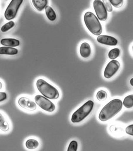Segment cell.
I'll use <instances>...</instances> for the list:
<instances>
[{
  "label": "cell",
  "instance_id": "1",
  "mask_svg": "<svg viewBox=\"0 0 133 151\" xmlns=\"http://www.w3.org/2000/svg\"><path fill=\"white\" fill-rule=\"evenodd\" d=\"M123 108V102L119 99L111 100L102 109L99 113V120L105 122L110 120L119 113Z\"/></svg>",
  "mask_w": 133,
  "mask_h": 151
},
{
  "label": "cell",
  "instance_id": "2",
  "mask_svg": "<svg viewBox=\"0 0 133 151\" xmlns=\"http://www.w3.org/2000/svg\"><path fill=\"white\" fill-rule=\"evenodd\" d=\"M36 86L40 92L46 98L55 100L59 97L60 94L58 90L43 79L38 80Z\"/></svg>",
  "mask_w": 133,
  "mask_h": 151
},
{
  "label": "cell",
  "instance_id": "3",
  "mask_svg": "<svg viewBox=\"0 0 133 151\" xmlns=\"http://www.w3.org/2000/svg\"><path fill=\"white\" fill-rule=\"evenodd\" d=\"M94 102L88 100L72 114L71 120L72 123L78 124L84 120L92 111Z\"/></svg>",
  "mask_w": 133,
  "mask_h": 151
},
{
  "label": "cell",
  "instance_id": "4",
  "mask_svg": "<svg viewBox=\"0 0 133 151\" xmlns=\"http://www.w3.org/2000/svg\"><path fill=\"white\" fill-rule=\"evenodd\" d=\"M84 19L86 26L93 35L98 36L102 33V26L99 19L92 12H86Z\"/></svg>",
  "mask_w": 133,
  "mask_h": 151
},
{
  "label": "cell",
  "instance_id": "5",
  "mask_svg": "<svg viewBox=\"0 0 133 151\" xmlns=\"http://www.w3.org/2000/svg\"><path fill=\"white\" fill-rule=\"evenodd\" d=\"M23 0H12L5 12V17L7 20L14 19L17 14L18 11L23 3Z\"/></svg>",
  "mask_w": 133,
  "mask_h": 151
},
{
  "label": "cell",
  "instance_id": "6",
  "mask_svg": "<svg viewBox=\"0 0 133 151\" xmlns=\"http://www.w3.org/2000/svg\"><path fill=\"white\" fill-rule=\"evenodd\" d=\"M35 101L36 104L46 111L52 112L56 109L55 105L52 102L40 95H37L35 97Z\"/></svg>",
  "mask_w": 133,
  "mask_h": 151
},
{
  "label": "cell",
  "instance_id": "7",
  "mask_svg": "<svg viewBox=\"0 0 133 151\" xmlns=\"http://www.w3.org/2000/svg\"><path fill=\"white\" fill-rule=\"evenodd\" d=\"M93 7L97 16L98 18L100 20L105 21L108 18L107 11L106 10L102 1L99 0H95L93 3Z\"/></svg>",
  "mask_w": 133,
  "mask_h": 151
},
{
  "label": "cell",
  "instance_id": "8",
  "mask_svg": "<svg viewBox=\"0 0 133 151\" xmlns=\"http://www.w3.org/2000/svg\"><path fill=\"white\" fill-rule=\"evenodd\" d=\"M120 67L119 61L112 60L108 64L104 71V77L107 79H110L118 72Z\"/></svg>",
  "mask_w": 133,
  "mask_h": 151
},
{
  "label": "cell",
  "instance_id": "9",
  "mask_svg": "<svg viewBox=\"0 0 133 151\" xmlns=\"http://www.w3.org/2000/svg\"><path fill=\"white\" fill-rule=\"evenodd\" d=\"M18 104L22 108L29 111H34L37 109V104L34 102L27 97H21Z\"/></svg>",
  "mask_w": 133,
  "mask_h": 151
},
{
  "label": "cell",
  "instance_id": "10",
  "mask_svg": "<svg viewBox=\"0 0 133 151\" xmlns=\"http://www.w3.org/2000/svg\"><path fill=\"white\" fill-rule=\"evenodd\" d=\"M97 40L100 43L110 46H115L118 42V40L116 38L108 35H99Z\"/></svg>",
  "mask_w": 133,
  "mask_h": 151
},
{
  "label": "cell",
  "instance_id": "11",
  "mask_svg": "<svg viewBox=\"0 0 133 151\" xmlns=\"http://www.w3.org/2000/svg\"><path fill=\"white\" fill-rule=\"evenodd\" d=\"M80 53L83 58H88L90 56L91 49L89 43L87 42L82 43L80 48Z\"/></svg>",
  "mask_w": 133,
  "mask_h": 151
},
{
  "label": "cell",
  "instance_id": "12",
  "mask_svg": "<svg viewBox=\"0 0 133 151\" xmlns=\"http://www.w3.org/2000/svg\"><path fill=\"white\" fill-rule=\"evenodd\" d=\"M1 44L6 47H13L19 46L20 42L19 40L14 38H3L1 40Z\"/></svg>",
  "mask_w": 133,
  "mask_h": 151
},
{
  "label": "cell",
  "instance_id": "13",
  "mask_svg": "<svg viewBox=\"0 0 133 151\" xmlns=\"http://www.w3.org/2000/svg\"><path fill=\"white\" fill-rule=\"evenodd\" d=\"M18 50L11 47H0V55H17Z\"/></svg>",
  "mask_w": 133,
  "mask_h": 151
},
{
  "label": "cell",
  "instance_id": "14",
  "mask_svg": "<svg viewBox=\"0 0 133 151\" xmlns=\"http://www.w3.org/2000/svg\"><path fill=\"white\" fill-rule=\"evenodd\" d=\"M32 2L37 10L42 11L46 7L48 1L47 0H32Z\"/></svg>",
  "mask_w": 133,
  "mask_h": 151
},
{
  "label": "cell",
  "instance_id": "15",
  "mask_svg": "<svg viewBox=\"0 0 133 151\" xmlns=\"http://www.w3.org/2000/svg\"><path fill=\"white\" fill-rule=\"evenodd\" d=\"M10 129L9 124L7 119L2 114L0 113V129L4 132L8 131Z\"/></svg>",
  "mask_w": 133,
  "mask_h": 151
},
{
  "label": "cell",
  "instance_id": "16",
  "mask_svg": "<svg viewBox=\"0 0 133 151\" xmlns=\"http://www.w3.org/2000/svg\"><path fill=\"white\" fill-rule=\"evenodd\" d=\"M45 12L46 14L47 17L49 20L54 21L56 19L57 16L55 11L53 10V8L49 6H47L45 7Z\"/></svg>",
  "mask_w": 133,
  "mask_h": 151
},
{
  "label": "cell",
  "instance_id": "17",
  "mask_svg": "<svg viewBox=\"0 0 133 151\" xmlns=\"http://www.w3.org/2000/svg\"><path fill=\"white\" fill-rule=\"evenodd\" d=\"M26 148L29 150H35L38 148L40 145V143L37 139H28L26 142Z\"/></svg>",
  "mask_w": 133,
  "mask_h": 151
},
{
  "label": "cell",
  "instance_id": "18",
  "mask_svg": "<svg viewBox=\"0 0 133 151\" xmlns=\"http://www.w3.org/2000/svg\"><path fill=\"white\" fill-rule=\"evenodd\" d=\"M123 105L126 108H132L133 106V95H130L126 97L123 101Z\"/></svg>",
  "mask_w": 133,
  "mask_h": 151
},
{
  "label": "cell",
  "instance_id": "19",
  "mask_svg": "<svg viewBox=\"0 0 133 151\" xmlns=\"http://www.w3.org/2000/svg\"><path fill=\"white\" fill-rule=\"evenodd\" d=\"M120 53V50L118 48H114L111 50L108 53V57L111 60H115V59L119 57Z\"/></svg>",
  "mask_w": 133,
  "mask_h": 151
},
{
  "label": "cell",
  "instance_id": "20",
  "mask_svg": "<svg viewBox=\"0 0 133 151\" xmlns=\"http://www.w3.org/2000/svg\"><path fill=\"white\" fill-rule=\"evenodd\" d=\"M97 99L100 101H103L107 98V93L104 90H100L98 91L96 95Z\"/></svg>",
  "mask_w": 133,
  "mask_h": 151
},
{
  "label": "cell",
  "instance_id": "21",
  "mask_svg": "<svg viewBox=\"0 0 133 151\" xmlns=\"http://www.w3.org/2000/svg\"><path fill=\"white\" fill-rule=\"evenodd\" d=\"M15 25V23L14 21H10L9 22L6 23L4 24L3 26L1 27V31L2 32H6L7 31H8L11 29H12V28H13Z\"/></svg>",
  "mask_w": 133,
  "mask_h": 151
},
{
  "label": "cell",
  "instance_id": "22",
  "mask_svg": "<svg viewBox=\"0 0 133 151\" xmlns=\"http://www.w3.org/2000/svg\"><path fill=\"white\" fill-rule=\"evenodd\" d=\"M110 130L111 132L116 134H119L123 133V129L121 127H119L117 125H111L110 127Z\"/></svg>",
  "mask_w": 133,
  "mask_h": 151
},
{
  "label": "cell",
  "instance_id": "23",
  "mask_svg": "<svg viewBox=\"0 0 133 151\" xmlns=\"http://www.w3.org/2000/svg\"><path fill=\"white\" fill-rule=\"evenodd\" d=\"M78 148V143L75 140H73L69 145L67 151H77Z\"/></svg>",
  "mask_w": 133,
  "mask_h": 151
},
{
  "label": "cell",
  "instance_id": "24",
  "mask_svg": "<svg viewBox=\"0 0 133 151\" xmlns=\"http://www.w3.org/2000/svg\"><path fill=\"white\" fill-rule=\"evenodd\" d=\"M109 2L112 5L116 8L122 7L124 3L123 0H109Z\"/></svg>",
  "mask_w": 133,
  "mask_h": 151
},
{
  "label": "cell",
  "instance_id": "25",
  "mask_svg": "<svg viewBox=\"0 0 133 151\" xmlns=\"http://www.w3.org/2000/svg\"><path fill=\"white\" fill-rule=\"evenodd\" d=\"M103 3L104 4L105 8H106L107 11L111 12L113 11V8L112 6L111 3H110L109 1L108 0H103L102 1Z\"/></svg>",
  "mask_w": 133,
  "mask_h": 151
},
{
  "label": "cell",
  "instance_id": "26",
  "mask_svg": "<svg viewBox=\"0 0 133 151\" xmlns=\"http://www.w3.org/2000/svg\"><path fill=\"white\" fill-rule=\"evenodd\" d=\"M126 131V133L128 135L130 136H133V124H130V125H128L127 127L125 129Z\"/></svg>",
  "mask_w": 133,
  "mask_h": 151
},
{
  "label": "cell",
  "instance_id": "27",
  "mask_svg": "<svg viewBox=\"0 0 133 151\" xmlns=\"http://www.w3.org/2000/svg\"><path fill=\"white\" fill-rule=\"evenodd\" d=\"M7 98V95L5 92H0V102L5 101Z\"/></svg>",
  "mask_w": 133,
  "mask_h": 151
},
{
  "label": "cell",
  "instance_id": "28",
  "mask_svg": "<svg viewBox=\"0 0 133 151\" xmlns=\"http://www.w3.org/2000/svg\"><path fill=\"white\" fill-rule=\"evenodd\" d=\"M133 78H132L130 80V84L132 86H133Z\"/></svg>",
  "mask_w": 133,
  "mask_h": 151
},
{
  "label": "cell",
  "instance_id": "29",
  "mask_svg": "<svg viewBox=\"0 0 133 151\" xmlns=\"http://www.w3.org/2000/svg\"><path fill=\"white\" fill-rule=\"evenodd\" d=\"M2 87H3V84L2 83L0 82V90L2 89Z\"/></svg>",
  "mask_w": 133,
  "mask_h": 151
}]
</instances>
